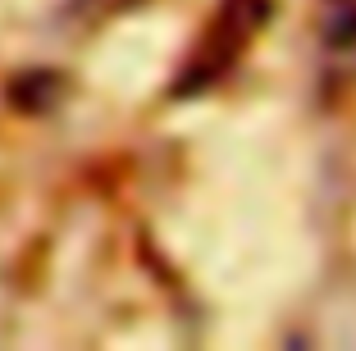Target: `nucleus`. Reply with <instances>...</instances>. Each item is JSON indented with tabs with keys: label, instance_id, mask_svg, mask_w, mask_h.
<instances>
[{
	"label": "nucleus",
	"instance_id": "nucleus-1",
	"mask_svg": "<svg viewBox=\"0 0 356 351\" xmlns=\"http://www.w3.org/2000/svg\"><path fill=\"white\" fill-rule=\"evenodd\" d=\"M270 23V0H224L220 14L206 23V37L197 42L178 92H201V87L220 83L224 73L242 60V51L261 37V28Z\"/></svg>",
	"mask_w": 356,
	"mask_h": 351
},
{
	"label": "nucleus",
	"instance_id": "nucleus-2",
	"mask_svg": "<svg viewBox=\"0 0 356 351\" xmlns=\"http://www.w3.org/2000/svg\"><path fill=\"white\" fill-rule=\"evenodd\" d=\"M320 64L329 87L356 83V0H329L320 23Z\"/></svg>",
	"mask_w": 356,
	"mask_h": 351
}]
</instances>
